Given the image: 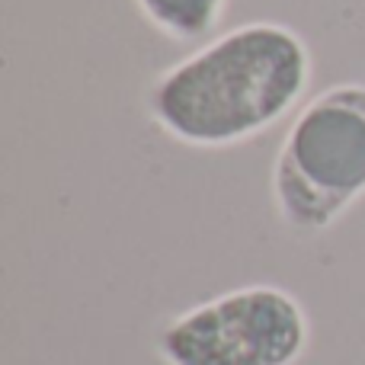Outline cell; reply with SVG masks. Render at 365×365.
Masks as SVG:
<instances>
[{
	"instance_id": "obj_1",
	"label": "cell",
	"mask_w": 365,
	"mask_h": 365,
	"mask_svg": "<svg viewBox=\"0 0 365 365\" xmlns=\"http://www.w3.org/2000/svg\"><path fill=\"white\" fill-rule=\"evenodd\" d=\"M311 48L292 26H234L154 77L145 113L189 148L244 145L269 132L308 93Z\"/></svg>"
},
{
	"instance_id": "obj_2",
	"label": "cell",
	"mask_w": 365,
	"mask_h": 365,
	"mask_svg": "<svg viewBox=\"0 0 365 365\" xmlns=\"http://www.w3.org/2000/svg\"><path fill=\"white\" fill-rule=\"evenodd\" d=\"M362 195L365 83H336L292 119L272 164V202L292 231L321 234Z\"/></svg>"
},
{
	"instance_id": "obj_3",
	"label": "cell",
	"mask_w": 365,
	"mask_h": 365,
	"mask_svg": "<svg viewBox=\"0 0 365 365\" xmlns=\"http://www.w3.org/2000/svg\"><path fill=\"white\" fill-rule=\"evenodd\" d=\"M308 336L295 295L247 285L170 317L158 334V356L164 365H295Z\"/></svg>"
},
{
	"instance_id": "obj_4",
	"label": "cell",
	"mask_w": 365,
	"mask_h": 365,
	"mask_svg": "<svg viewBox=\"0 0 365 365\" xmlns=\"http://www.w3.org/2000/svg\"><path fill=\"white\" fill-rule=\"evenodd\" d=\"M141 16L173 42H199L225 16L227 0H135Z\"/></svg>"
}]
</instances>
